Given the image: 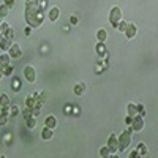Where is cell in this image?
Returning a JSON list of instances; mask_svg holds the SVG:
<instances>
[{
	"mask_svg": "<svg viewBox=\"0 0 158 158\" xmlns=\"http://www.w3.org/2000/svg\"><path fill=\"white\" fill-rule=\"evenodd\" d=\"M44 125H46V127H49V128H52V130H54V128L57 127V118H56L54 115H48V117L44 118Z\"/></svg>",
	"mask_w": 158,
	"mask_h": 158,
	"instance_id": "30bf717a",
	"label": "cell"
},
{
	"mask_svg": "<svg viewBox=\"0 0 158 158\" xmlns=\"http://www.w3.org/2000/svg\"><path fill=\"white\" fill-rule=\"evenodd\" d=\"M8 27H10V25H8V24H6V22H3V24H2V33H5V32H6V29H8Z\"/></svg>",
	"mask_w": 158,
	"mask_h": 158,
	"instance_id": "d590c367",
	"label": "cell"
},
{
	"mask_svg": "<svg viewBox=\"0 0 158 158\" xmlns=\"http://www.w3.org/2000/svg\"><path fill=\"white\" fill-rule=\"evenodd\" d=\"M27 2H30V0H27Z\"/></svg>",
	"mask_w": 158,
	"mask_h": 158,
	"instance_id": "74e56055",
	"label": "cell"
},
{
	"mask_svg": "<svg viewBox=\"0 0 158 158\" xmlns=\"http://www.w3.org/2000/svg\"><path fill=\"white\" fill-rule=\"evenodd\" d=\"M125 36L128 38V40H131V38H135L136 36V33H138V27H136V24H133V22H128L127 24V29H125Z\"/></svg>",
	"mask_w": 158,
	"mask_h": 158,
	"instance_id": "8992f818",
	"label": "cell"
},
{
	"mask_svg": "<svg viewBox=\"0 0 158 158\" xmlns=\"http://www.w3.org/2000/svg\"><path fill=\"white\" fill-rule=\"evenodd\" d=\"M19 106H11V115H18L19 114Z\"/></svg>",
	"mask_w": 158,
	"mask_h": 158,
	"instance_id": "4316f807",
	"label": "cell"
},
{
	"mask_svg": "<svg viewBox=\"0 0 158 158\" xmlns=\"http://www.w3.org/2000/svg\"><path fill=\"white\" fill-rule=\"evenodd\" d=\"M130 156H131V158H138V156H139V152H138V149L131 152V153H130Z\"/></svg>",
	"mask_w": 158,
	"mask_h": 158,
	"instance_id": "d6a6232c",
	"label": "cell"
},
{
	"mask_svg": "<svg viewBox=\"0 0 158 158\" xmlns=\"http://www.w3.org/2000/svg\"><path fill=\"white\" fill-rule=\"evenodd\" d=\"M84 90H85V84H82V82H79V84L74 85V94H76V95L84 94Z\"/></svg>",
	"mask_w": 158,
	"mask_h": 158,
	"instance_id": "e0dca14e",
	"label": "cell"
},
{
	"mask_svg": "<svg viewBox=\"0 0 158 158\" xmlns=\"http://www.w3.org/2000/svg\"><path fill=\"white\" fill-rule=\"evenodd\" d=\"M106 30H104V29H100L98 32H97V40H98V41H106Z\"/></svg>",
	"mask_w": 158,
	"mask_h": 158,
	"instance_id": "d6986e66",
	"label": "cell"
},
{
	"mask_svg": "<svg viewBox=\"0 0 158 158\" xmlns=\"http://www.w3.org/2000/svg\"><path fill=\"white\" fill-rule=\"evenodd\" d=\"M131 144V131H123V133L118 136V150L120 152H125Z\"/></svg>",
	"mask_w": 158,
	"mask_h": 158,
	"instance_id": "7a4b0ae2",
	"label": "cell"
},
{
	"mask_svg": "<svg viewBox=\"0 0 158 158\" xmlns=\"http://www.w3.org/2000/svg\"><path fill=\"white\" fill-rule=\"evenodd\" d=\"M10 104V98L6 94H2V106H8Z\"/></svg>",
	"mask_w": 158,
	"mask_h": 158,
	"instance_id": "d4e9b609",
	"label": "cell"
},
{
	"mask_svg": "<svg viewBox=\"0 0 158 158\" xmlns=\"http://www.w3.org/2000/svg\"><path fill=\"white\" fill-rule=\"evenodd\" d=\"M10 56H11V59H21L22 57V48L19 46V44H11V48H10Z\"/></svg>",
	"mask_w": 158,
	"mask_h": 158,
	"instance_id": "ba28073f",
	"label": "cell"
},
{
	"mask_svg": "<svg viewBox=\"0 0 158 158\" xmlns=\"http://www.w3.org/2000/svg\"><path fill=\"white\" fill-rule=\"evenodd\" d=\"M108 147L112 150V153L118 152V136H115V135L111 133V136L108 138Z\"/></svg>",
	"mask_w": 158,
	"mask_h": 158,
	"instance_id": "52a82bcc",
	"label": "cell"
},
{
	"mask_svg": "<svg viewBox=\"0 0 158 158\" xmlns=\"http://www.w3.org/2000/svg\"><path fill=\"white\" fill-rule=\"evenodd\" d=\"M22 117L25 118V120H27V118H30V117H33V109H30V108L25 106L24 111H22Z\"/></svg>",
	"mask_w": 158,
	"mask_h": 158,
	"instance_id": "ffe728a7",
	"label": "cell"
},
{
	"mask_svg": "<svg viewBox=\"0 0 158 158\" xmlns=\"http://www.w3.org/2000/svg\"><path fill=\"white\" fill-rule=\"evenodd\" d=\"M138 114H139V115L146 114V111H144V104H138Z\"/></svg>",
	"mask_w": 158,
	"mask_h": 158,
	"instance_id": "83f0119b",
	"label": "cell"
},
{
	"mask_svg": "<svg viewBox=\"0 0 158 158\" xmlns=\"http://www.w3.org/2000/svg\"><path fill=\"white\" fill-rule=\"evenodd\" d=\"M127 109H128V115H131V117H135V115H138V106H136L135 103H130Z\"/></svg>",
	"mask_w": 158,
	"mask_h": 158,
	"instance_id": "9a60e30c",
	"label": "cell"
},
{
	"mask_svg": "<svg viewBox=\"0 0 158 158\" xmlns=\"http://www.w3.org/2000/svg\"><path fill=\"white\" fill-rule=\"evenodd\" d=\"M127 24H128V22H125V21L122 19L120 22H118V25H117V30H120V32H125V29H127Z\"/></svg>",
	"mask_w": 158,
	"mask_h": 158,
	"instance_id": "603a6c76",
	"label": "cell"
},
{
	"mask_svg": "<svg viewBox=\"0 0 158 158\" xmlns=\"http://www.w3.org/2000/svg\"><path fill=\"white\" fill-rule=\"evenodd\" d=\"M22 73H24V77L27 79V82H35L36 81V71H35L33 67H30V65H27Z\"/></svg>",
	"mask_w": 158,
	"mask_h": 158,
	"instance_id": "277c9868",
	"label": "cell"
},
{
	"mask_svg": "<svg viewBox=\"0 0 158 158\" xmlns=\"http://www.w3.org/2000/svg\"><path fill=\"white\" fill-rule=\"evenodd\" d=\"M3 3H5L6 6L11 8V6H15V0H3Z\"/></svg>",
	"mask_w": 158,
	"mask_h": 158,
	"instance_id": "f546056e",
	"label": "cell"
},
{
	"mask_svg": "<svg viewBox=\"0 0 158 158\" xmlns=\"http://www.w3.org/2000/svg\"><path fill=\"white\" fill-rule=\"evenodd\" d=\"M0 46H2V52L10 51V48H11V40L6 38V36H2V40H0Z\"/></svg>",
	"mask_w": 158,
	"mask_h": 158,
	"instance_id": "8fae6325",
	"label": "cell"
},
{
	"mask_svg": "<svg viewBox=\"0 0 158 158\" xmlns=\"http://www.w3.org/2000/svg\"><path fill=\"white\" fill-rule=\"evenodd\" d=\"M10 52H8V54H5V52H3V54H2V63H10Z\"/></svg>",
	"mask_w": 158,
	"mask_h": 158,
	"instance_id": "484cf974",
	"label": "cell"
},
{
	"mask_svg": "<svg viewBox=\"0 0 158 158\" xmlns=\"http://www.w3.org/2000/svg\"><path fill=\"white\" fill-rule=\"evenodd\" d=\"M48 100V95L44 94V92H41V94H40V101H41V103H44Z\"/></svg>",
	"mask_w": 158,
	"mask_h": 158,
	"instance_id": "f1b7e54d",
	"label": "cell"
},
{
	"mask_svg": "<svg viewBox=\"0 0 158 158\" xmlns=\"http://www.w3.org/2000/svg\"><path fill=\"white\" fill-rule=\"evenodd\" d=\"M8 8H10V6H6V5L3 3V6H2V16H3V18L6 16V10H8Z\"/></svg>",
	"mask_w": 158,
	"mask_h": 158,
	"instance_id": "836d02e7",
	"label": "cell"
},
{
	"mask_svg": "<svg viewBox=\"0 0 158 158\" xmlns=\"http://www.w3.org/2000/svg\"><path fill=\"white\" fill-rule=\"evenodd\" d=\"M100 155H101V156H104V158H108V156H111V155H112V150H111L108 146H104V147H101Z\"/></svg>",
	"mask_w": 158,
	"mask_h": 158,
	"instance_id": "ac0fdd59",
	"label": "cell"
},
{
	"mask_svg": "<svg viewBox=\"0 0 158 158\" xmlns=\"http://www.w3.org/2000/svg\"><path fill=\"white\" fill-rule=\"evenodd\" d=\"M70 24H71V25H77V18H76V16H71V18H70Z\"/></svg>",
	"mask_w": 158,
	"mask_h": 158,
	"instance_id": "1f68e13d",
	"label": "cell"
},
{
	"mask_svg": "<svg viewBox=\"0 0 158 158\" xmlns=\"http://www.w3.org/2000/svg\"><path fill=\"white\" fill-rule=\"evenodd\" d=\"M122 21V10L118 8V6H112L111 11H109V22L114 29H117V25L118 22Z\"/></svg>",
	"mask_w": 158,
	"mask_h": 158,
	"instance_id": "3957f363",
	"label": "cell"
},
{
	"mask_svg": "<svg viewBox=\"0 0 158 158\" xmlns=\"http://www.w3.org/2000/svg\"><path fill=\"white\" fill-rule=\"evenodd\" d=\"M131 122H133V117H131V115H127V117H125V123L130 127V125H131Z\"/></svg>",
	"mask_w": 158,
	"mask_h": 158,
	"instance_id": "4dcf8cb0",
	"label": "cell"
},
{
	"mask_svg": "<svg viewBox=\"0 0 158 158\" xmlns=\"http://www.w3.org/2000/svg\"><path fill=\"white\" fill-rule=\"evenodd\" d=\"M131 128H133V131H141L142 128H144V118H142V115H135L133 117V122H131V125H130Z\"/></svg>",
	"mask_w": 158,
	"mask_h": 158,
	"instance_id": "5b68a950",
	"label": "cell"
},
{
	"mask_svg": "<svg viewBox=\"0 0 158 158\" xmlns=\"http://www.w3.org/2000/svg\"><path fill=\"white\" fill-rule=\"evenodd\" d=\"M0 122H2V125H5L6 123V115H2V120H0Z\"/></svg>",
	"mask_w": 158,
	"mask_h": 158,
	"instance_id": "8d00e7d4",
	"label": "cell"
},
{
	"mask_svg": "<svg viewBox=\"0 0 158 158\" xmlns=\"http://www.w3.org/2000/svg\"><path fill=\"white\" fill-rule=\"evenodd\" d=\"M52 136H54V133H52V128H49V127L44 125V128H43V131H41V138H43L44 141H49V139H52Z\"/></svg>",
	"mask_w": 158,
	"mask_h": 158,
	"instance_id": "7c38bea8",
	"label": "cell"
},
{
	"mask_svg": "<svg viewBox=\"0 0 158 158\" xmlns=\"http://www.w3.org/2000/svg\"><path fill=\"white\" fill-rule=\"evenodd\" d=\"M48 18H49V21L56 22V21L60 18V10H59L57 6H52V8L49 10V15H48Z\"/></svg>",
	"mask_w": 158,
	"mask_h": 158,
	"instance_id": "9c48e42d",
	"label": "cell"
},
{
	"mask_svg": "<svg viewBox=\"0 0 158 158\" xmlns=\"http://www.w3.org/2000/svg\"><path fill=\"white\" fill-rule=\"evenodd\" d=\"M32 29H33V27H32V25H29V27H27V29H25V30H24V32H25V36H29V35H30V32H32Z\"/></svg>",
	"mask_w": 158,
	"mask_h": 158,
	"instance_id": "e575fe53",
	"label": "cell"
},
{
	"mask_svg": "<svg viewBox=\"0 0 158 158\" xmlns=\"http://www.w3.org/2000/svg\"><path fill=\"white\" fill-rule=\"evenodd\" d=\"M11 87H13V90H19L21 89V81H19V79H15V81H13V84H11Z\"/></svg>",
	"mask_w": 158,
	"mask_h": 158,
	"instance_id": "cb8c5ba5",
	"label": "cell"
},
{
	"mask_svg": "<svg viewBox=\"0 0 158 158\" xmlns=\"http://www.w3.org/2000/svg\"><path fill=\"white\" fill-rule=\"evenodd\" d=\"M2 36H6V38L13 40V38H15V29H13V27H8V29H6V32H5V33H2Z\"/></svg>",
	"mask_w": 158,
	"mask_h": 158,
	"instance_id": "7402d4cb",
	"label": "cell"
},
{
	"mask_svg": "<svg viewBox=\"0 0 158 158\" xmlns=\"http://www.w3.org/2000/svg\"><path fill=\"white\" fill-rule=\"evenodd\" d=\"M27 128H30V130H33L35 127H36V117L33 115V117H30V118H27Z\"/></svg>",
	"mask_w": 158,
	"mask_h": 158,
	"instance_id": "44dd1931",
	"label": "cell"
},
{
	"mask_svg": "<svg viewBox=\"0 0 158 158\" xmlns=\"http://www.w3.org/2000/svg\"><path fill=\"white\" fill-rule=\"evenodd\" d=\"M136 149H138V152H139V155H141V156H146V155H147V152H149L147 146H146L144 142H139Z\"/></svg>",
	"mask_w": 158,
	"mask_h": 158,
	"instance_id": "5bb4252c",
	"label": "cell"
},
{
	"mask_svg": "<svg viewBox=\"0 0 158 158\" xmlns=\"http://www.w3.org/2000/svg\"><path fill=\"white\" fill-rule=\"evenodd\" d=\"M25 19H27L29 25L32 27H40L44 19V15H43V8L41 5H38V0H30L27 2V13H25Z\"/></svg>",
	"mask_w": 158,
	"mask_h": 158,
	"instance_id": "6da1fadb",
	"label": "cell"
},
{
	"mask_svg": "<svg viewBox=\"0 0 158 158\" xmlns=\"http://www.w3.org/2000/svg\"><path fill=\"white\" fill-rule=\"evenodd\" d=\"M97 52H98L100 56L106 54V46H104V41H98V44H97Z\"/></svg>",
	"mask_w": 158,
	"mask_h": 158,
	"instance_id": "2e32d148",
	"label": "cell"
},
{
	"mask_svg": "<svg viewBox=\"0 0 158 158\" xmlns=\"http://www.w3.org/2000/svg\"><path fill=\"white\" fill-rule=\"evenodd\" d=\"M0 71H2L3 76H10L13 73V67L10 63H2V68H0Z\"/></svg>",
	"mask_w": 158,
	"mask_h": 158,
	"instance_id": "4fadbf2b",
	"label": "cell"
}]
</instances>
